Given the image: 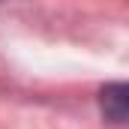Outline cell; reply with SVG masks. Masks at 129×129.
I'll use <instances>...</instances> for the list:
<instances>
[{
	"label": "cell",
	"mask_w": 129,
	"mask_h": 129,
	"mask_svg": "<svg viewBox=\"0 0 129 129\" xmlns=\"http://www.w3.org/2000/svg\"><path fill=\"white\" fill-rule=\"evenodd\" d=\"M99 111L108 123L129 126V81H111L99 90Z\"/></svg>",
	"instance_id": "1"
}]
</instances>
